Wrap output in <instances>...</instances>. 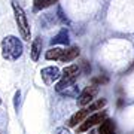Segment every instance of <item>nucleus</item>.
Instances as JSON below:
<instances>
[{
  "label": "nucleus",
  "mask_w": 134,
  "mask_h": 134,
  "mask_svg": "<svg viewBox=\"0 0 134 134\" xmlns=\"http://www.w3.org/2000/svg\"><path fill=\"white\" fill-rule=\"evenodd\" d=\"M19 97H21V92L16 91L15 92V109L18 110V103H19Z\"/></svg>",
  "instance_id": "16"
},
{
  "label": "nucleus",
  "mask_w": 134,
  "mask_h": 134,
  "mask_svg": "<svg viewBox=\"0 0 134 134\" xmlns=\"http://www.w3.org/2000/svg\"><path fill=\"white\" fill-rule=\"evenodd\" d=\"M104 104H106V100H97L94 103H91V104H88L86 107H83L82 110H77L69 121V127H76L77 124H81L82 121H85L90 115H92L96 110H101V107Z\"/></svg>",
  "instance_id": "3"
},
{
  "label": "nucleus",
  "mask_w": 134,
  "mask_h": 134,
  "mask_svg": "<svg viewBox=\"0 0 134 134\" xmlns=\"http://www.w3.org/2000/svg\"><path fill=\"white\" fill-rule=\"evenodd\" d=\"M106 119V112H96V113H92L86 118L81 125H79V128H77V133H83V131H88L90 128H92L94 125H97L98 122H103Z\"/></svg>",
  "instance_id": "5"
},
{
  "label": "nucleus",
  "mask_w": 134,
  "mask_h": 134,
  "mask_svg": "<svg viewBox=\"0 0 134 134\" xmlns=\"http://www.w3.org/2000/svg\"><path fill=\"white\" fill-rule=\"evenodd\" d=\"M0 103H2V98H0Z\"/></svg>",
  "instance_id": "18"
},
{
  "label": "nucleus",
  "mask_w": 134,
  "mask_h": 134,
  "mask_svg": "<svg viewBox=\"0 0 134 134\" xmlns=\"http://www.w3.org/2000/svg\"><path fill=\"white\" fill-rule=\"evenodd\" d=\"M0 134H3V133H2V131H0Z\"/></svg>",
  "instance_id": "19"
},
{
  "label": "nucleus",
  "mask_w": 134,
  "mask_h": 134,
  "mask_svg": "<svg viewBox=\"0 0 134 134\" xmlns=\"http://www.w3.org/2000/svg\"><path fill=\"white\" fill-rule=\"evenodd\" d=\"M54 134H72V133H70L69 128H66V127H58V128L54 131Z\"/></svg>",
  "instance_id": "15"
},
{
  "label": "nucleus",
  "mask_w": 134,
  "mask_h": 134,
  "mask_svg": "<svg viewBox=\"0 0 134 134\" xmlns=\"http://www.w3.org/2000/svg\"><path fill=\"white\" fill-rule=\"evenodd\" d=\"M12 9H14L15 21H16L18 31L21 34V37L24 39V40H27V42H30V39H31V30H30V24H29V21H27V15H25L24 9L15 0H12Z\"/></svg>",
  "instance_id": "2"
},
{
  "label": "nucleus",
  "mask_w": 134,
  "mask_h": 134,
  "mask_svg": "<svg viewBox=\"0 0 134 134\" xmlns=\"http://www.w3.org/2000/svg\"><path fill=\"white\" fill-rule=\"evenodd\" d=\"M100 134H115V122L112 119H104L101 122L100 128H98Z\"/></svg>",
  "instance_id": "12"
},
{
  "label": "nucleus",
  "mask_w": 134,
  "mask_h": 134,
  "mask_svg": "<svg viewBox=\"0 0 134 134\" xmlns=\"http://www.w3.org/2000/svg\"><path fill=\"white\" fill-rule=\"evenodd\" d=\"M63 51H64L63 48H55V46H54V48L46 51L45 57H46V60H58V61H60V58H61V55H63Z\"/></svg>",
  "instance_id": "13"
},
{
  "label": "nucleus",
  "mask_w": 134,
  "mask_h": 134,
  "mask_svg": "<svg viewBox=\"0 0 134 134\" xmlns=\"http://www.w3.org/2000/svg\"><path fill=\"white\" fill-rule=\"evenodd\" d=\"M40 76H42V81L46 83V85H52L55 81L60 79L61 76V72L60 69L55 66H49V67H43L40 70Z\"/></svg>",
  "instance_id": "6"
},
{
  "label": "nucleus",
  "mask_w": 134,
  "mask_h": 134,
  "mask_svg": "<svg viewBox=\"0 0 134 134\" xmlns=\"http://www.w3.org/2000/svg\"><path fill=\"white\" fill-rule=\"evenodd\" d=\"M0 48H2V57L5 60H8V61H16L24 52L23 42L16 36H6V37H3V40L0 43Z\"/></svg>",
  "instance_id": "1"
},
{
  "label": "nucleus",
  "mask_w": 134,
  "mask_h": 134,
  "mask_svg": "<svg viewBox=\"0 0 134 134\" xmlns=\"http://www.w3.org/2000/svg\"><path fill=\"white\" fill-rule=\"evenodd\" d=\"M55 91L64 97H72V98H75V97H77L81 94L79 92V86L76 85V81H73V79H64V77L57 83Z\"/></svg>",
  "instance_id": "4"
},
{
  "label": "nucleus",
  "mask_w": 134,
  "mask_h": 134,
  "mask_svg": "<svg viewBox=\"0 0 134 134\" xmlns=\"http://www.w3.org/2000/svg\"><path fill=\"white\" fill-rule=\"evenodd\" d=\"M97 92H98V88H97L96 85H90L86 86L85 90L77 96V104L79 106H88L91 104L92 100L96 98Z\"/></svg>",
  "instance_id": "7"
},
{
  "label": "nucleus",
  "mask_w": 134,
  "mask_h": 134,
  "mask_svg": "<svg viewBox=\"0 0 134 134\" xmlns=\"http://www.w3.org/2000/svg\"><path fill=\"white\" fill-rule=\"evenodd\" d=\"M52 3L54 0H33V8L34 10H42V9H46Z\"/></svg>",
  "instance_id": "14"
},
{
  "label": "nucleus",
  "mask_w": 134,
  "mask_h": 134,
  "mask_svg": "<svg viewBox=\"0 0 134 134\" xmlns=\"http://www.w3.org/2000/svg\"><path fill=\"white\" fill-rule=\"evenodd\" d=\"M79 54H81V49L79 46H72V48H67L63 51V55L60 58V61L63 63H69V61H73L75 58L79 57Z\"/></svg>",
  "instance_id": "8"
},
{
  "label": "nucleus",
  "mask_w": 134,
  "mask_h": 134,
  "mask_svg": "<svg viewBox=\"0 0 134 134\" xmlns=\"http://www.w3.org/2000/svg\"><path fill=\"white\" fill-rule=\"evenodd\" d=\"M42 39L40 37H36L33 40V43H31V51H30V54H31V60L33 61H37L39 57H40V52H42Z\"/></svg>",
  "instance_id": "11"
},
{
  "label": "nucleus",
  "mask_w": 134,
  "mask_h": 134,
  "mask_svg": "<svg viewBox=\"0 0 134 134\" xmlns=\"http://www.w3.org/2000/svg\"><path fill=\"white\" fill-rule=\"evenodd\" d=\"M61 73H63L61 76L64 79H73V81H76L77 76H79V73H81V67L76 66V64H72V66L64 67Z\"/></svg>",
  "instance_id": "9"
},
{
  "label": "nucleus",
  "mask_w": 134,
  "mask_h": 134,
  "mask_svg": "<svg viewBox=\"0 0 134 134\" xmlns=\"http://www.w3.org/2000/svg\"><path fill=\"white\" fill-rule=\"evenodd\" d=\"M90 134H98V133H97V131H91Z\"/></svg>",
  "instance_id": "17"
},
{
  "label": "nucleus",
  "mask_w": 134,
  "mask_h": 134,
  "mask_svg": "<svg viewBox=\"0 0 134 134\" xmlns=\"http://www.w3.org/2000/svg\"><path fill=\"white\" fill-rule=\"evenodd\" d=\"M69 31H67V29H61L60 31H58V34L55 36V37H52V40H51V45H69Z\"/></svg>",
  "instance_id": "10"
}]
</instances>
